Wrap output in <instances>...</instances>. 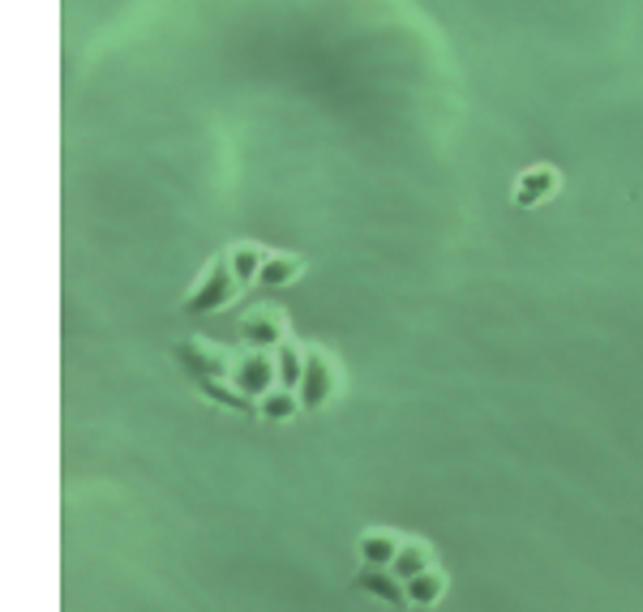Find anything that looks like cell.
I'll return each instance as SVG.
<instances>
[{"label": "cell", "mask_w": 643, "mask_h": 612, "mask_svg": "<svg viewBox=\"0 0 643 612\" xmlns=\"http://www.w3.org/2000/svg\"><path fill=\"white\" fill-rule=\"evenodd\" d=\"M245 291V283L236 278V271H232V262H227V253L223 258H214L211 266H207V274H202V283L185 296V313L189 317H207V313H219V309H227L236 296Z\"/></svg>", "instance_id": "obj_1"}, {"label": "cell", "mask_w": 643, "mask_h": 612, "mask_svg": "<svg viewBox=\"0 0 643 612\" xmlns=\"http://www.w3.org/2000/svg\"><path fill=\"white\" fill-rule=\"evenodd\" d=\"M172 355H176V364L185 369V377H189L194 386H202V382H227V377H232V364H236L232 351L211 347V342L198 339V335L185 342H176Z\"/></svg>", "instance_id": "obj_2"}, {"label": "cell", "mask_w": 643, "mask_h": 612, "mask_svg": "<svg viewBox=\"0 0 643 612\" xmlns=\"http://www.w3.org/2000/svg\"><path fill=\"white\" fill-rule=\"evenodd\" d=\"M245 399H267L271 390H280V369H275V351H245V355H236V364H232V377H227Z\"/></svg>", "instance_id": "obj_3"}, {"label": "cell", "mask_w": 643, "mask_h": 612, "mask_svg": "<svg viewBox=\"0 0 643 612\" xmlns=\"http://www.w3.org/2000/svg\"><path fill=\"white\" fill-rule=\"evenodd\" d=\"M335 395H339V369H335V360H331L326 351H309L305 382H300V390H296L300 408H305V411L326 408Z\"/></svg>", "instance_id": "obj_4"}, {"label": "cell", "mask_w": 643, "mask_h": 612, "mask_svg": "<svg viewBox=\"0 0 643 612\" xmlns=\"http://www.w3.org/2000/svg\"><path fill=\"white\" fill-rule=\"evenodd\" d=\"M562 189V176H558V167L554 163H532V167H523L519 172V180H515V205L519 210H536V205H545L554 193Z\"/></svg>", "instance_id": "obj_5"}, {"label": "cell", "mask_w": 643, "mask_h": 612, "mask_svg": "<svg viewBox=\"0 0 643 612\" xmlns=\"http://www.w3.org/2000/svg\"><path fill=\"white\" fill-rule=\"evenodd\" d=\"M240 342L254 351H280L287 342V322L280 309H254L240 317Z\"/></svg>", "instance_id": "obj_6"}, {"label": "cell", "mask_w": 643, "mask_h": 612, "mask_svg": "<svg viewBox=\"0 0 643 612\" xmlns=\"http://www.w3.org/2000/svg\"><path fill=\"white\" fill-rule=\"evenodd\" d=\"M353 587L364 591V596H373V600H382V604H391V609H412V604H408V587H404V583L395 578V570H386V565H360Z\"/></svg>", "instance_id": "obj_7"}, {"label": "cell", "mask_w": 643, "mask_h": 612, "mask_svg": "<svg viewBox=\"0 0 643 612\" xmlns=\"http://www.w3.org/2000/svg\"><path fill=\"white\" fill-rule=\"evenodd\" d=\"M399 536L395 532H386V527H373V532H360V540H357V557H360V565H395V552H399Z\"/></svg>", "instance_id": "obj_8"}, {"label": "cell", "mask_w": 643, "mask_h": 612, "mask_svg": "<svg viewBox=\"0 0 643 612\" xmlns=\"http://www.w3.org/2000/svg\"><path fill=\"white\" fill-rule=\"evenodd\" d=\"M391 570H395L399 583L425 574V570H433V548H429L425 540H404L399 552H395V565H391Z\"/></svg>", "instance_id": "obj_9"}, {"label": "cell", "mask_w": 643, "mask_h": 612, "mask_svg": "<svg viewBox=\"0 0 643 612\" xmlns=\"http://www.w3.org/2000/svg\"><path fill=\"white\" fill-rule=\"evenodd\" d=\"M305 364H309V351L300 342L287 339L280 351H275V369H280V390H300L305 382Z\"/></svg>", "instance_id": "obj_10"}, {"label": "cell", "mask_w": 643, "mask_h": 612, "mask_svg": "<svg viewBox=\"0 0 643 612\" xmlns=\"http://www.w3.org/2000/svg\"><path fill=\"white\" fill-rule=\"evenodd\" d=\"M404 587H408V604H412V609H433V604L446 596V574L433 565V570H425V574L408 578Z\"/></svg>", "instance_id": "obj_11"}, {"label": "cell", "mask_w": 643, "mask_h": 612, "mask_svg": "<svg viewBox=\"0 0 643 612\" xmlns=\"http://www.w3.org/2000/svg\"><path fill=\"white\" fill-rule=\"evenodd\" d=\"M300 274H305V262H300V258H292V253H271L262 274H258V287L280 291V287H292Z\"/></svg>", "instance_id": "obj_12"}, {"label": "cell", "mask_w": 643, "mask_h": 612, "mask_svg": "<svg viewBox=\"0 0 643 612\" xmlns=\"http://www.w3.org/2000/svg\"><path fill=\"white\" fill-rule=\"evenodd\" d=\"M267 249H258V245H236L232 253H227V262H232V271H236V278L249 287V283H258V274H262V266H267Z\"/></svg>", "instance_id": "obj_13"}, {"label": "cell", "mask_w": 643, "mask_h": 612, "mask_svg": "<svg viewBox=\"0 0 643 612\" xmlns=\"http://www.w3.org/2000/svg\"><path fill=\"white\" fill-rule=\"evenodd\" d=\"M300 408V399H296V390H271L267 399H258V415L262 420H271V424H284V420H292Z\"/></svg>", "instance_id": "obj_14"}, {"label": "cell", "mask_w": 643, "mask_h": 612, "mask_svg": "<svg viewBox=\"0 0 643 612\" xmlns=\"http://www.w3.org/2000/svg\"><path fill=\"white\" fill-rule=\"evenodd\" d=\"M198 390H202V395H207L211 403H219V408H232V411H258V403H254V399H245V395H240V390H236L232 382H202Z\"/></svg>", "instance_id": "obj_15"}]
</instances>
